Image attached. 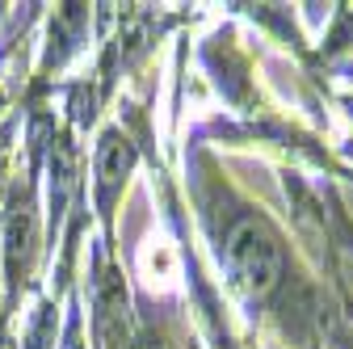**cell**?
<instances>
[{
    "label": "cell",
    "mask_w": 353,
    "mask_h": 349,
    "mask_svg": "<svg viewBox=\"0 0 353 349\" xmlns=\"http://www.w3.org/2000/svg\"><path fill=\"white\" fill-rule=\"evenodd\" d=\"M223 257H228L232 282L248 299H265L278 286V278H282V248H278L274 232L265 228L261 219H252V215H244V219H236L228 228Z\"/></svg>",
    "instance_id": "obj_1"
},
{
    "label": "cell",
    "mask_w": 353,
    "mask_h": 349,
    "mask_svg": "<svg viewBox=\"0 0 353 349\" xmlns=\"http://www.w3.org/2000/svg\"><path fill=\"white\" fill-rule=\"evenodd\" d=\"M139 274L152 290H172L176 278H181V261H176V248L168 236H148L139 248Z\"/></svg>",
    "instance_id": "obj_2"
},
{
    "label": "cell",
    "mask_w": 353,
    "mask_h": 349,
    "mask_svg": "<svg viewBox=\"0 0 353 349\" xmlns=\"http://www.w3.org/2000/svg\"><path fill=\"white\" fill-rule=\"evenodd\" d=\"M130 164H135V148L118 135H105L101 148H97V177H101V190H114L126 181Z\"/></svg>",
    "instance_id": "obj_3"
},
{
    "label": "cell",
    "mask_w": 353,
    "mask_h": 349,
    "mask_svg": "<svg viewBox=\"0 0 353 349\" xmlns=\"http://www.w3.org/2000/svg\"><path fill=\"white\" fill-rule=\"evenodd\" d=\"M148 349H160V345H148Z\"/></svg>",
    "instance_id": "obj_4"
}]
</instances>
